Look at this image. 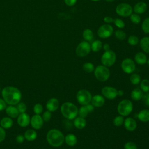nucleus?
Instances as JSON below:
<instances>
[{
    "mask_svg": "<svg viewBox=\"0 0 149 149\" xmlns=\"http://www.w3.org/2000/svg\"><path fill=\"white\" fill-rule=\"evenodd\" d=\"M130 96L132 100L134 101H139L142 98L143 96V93L141 89L136 88L132 91Z\"/></svg>",
    "mask_w": 149,
    "mask_h": 149,
    "instance_id": "22",
    "label": "nucleus"
},
{
    "mask_svg": "<svg viewBox=\"0 0 149 149\" xmlns=\"http://www.w3.org/2000/svg\"><path fill=\"white\" fill-rule=\"evenodd\" d=\"M91 1H93V2H98V1H99L100 0H91Z\"/></svg>",
    "mask_w": 149,
    "mask_h": 149,
    "instance_id": "54",
    "label": "nucleus"
},
{
    "mask_svg": "<svg viewBox=\"0 0 149 149\" xmlns=\"http://www.w3.org/2000/svg\"><path fill=\"white\" fill-rule=\"evenodd\" d=\"M88 113V112L85 105L81 106L79 108V109H78V115L80 117L85 118L87 116Z\"/></svg>",
    "mask_w": 149,
    "mask_h": 149,
    "instance_id": "37",
    "label": "nucleus"
},
{
    "mask_svg": "<svg viewBox=\"0 0 149 149\" xmlns=\"http://www.w3.org/2000/svg\"><path fill=\"white\" fill-rule=\"evenodd\" d=\"M135 62L139 65H144L146 63L147 61V58L146 55L142 52H139L134 55Z\"/></svg>",
    "mask_w": 149,
    "mask_h": 149,
    "instance_id": "19",
    "label": "nucleus"
},
{
    "mask_svg": "<svg viewBox=\"0 0 149 149\" xmlns=\"http://www.w3.org/2000/svg\"><path fill=\"white\" fill-rule=\"evenodd\" d=\"M124 126L126 130L129 131H133L137 127L136 121L131 117H128L124 120Z\"/></svg>",
    "mask_w": 149,
    "mask_h": 149,
    "instance_id": "16",
    "label": "nucleus"
},
{
    "mask_svg": "<svg viewBox=\"0 0 149 149\" xmlns=\"http://www.w3.org/2000/svg\"><path fill=\"white\" fill-rule=\"evenodd\" d=\"M33 111H34V112L36 113V114H37V115H40V113H42V111H43V107L42 106L41 104H36L34 106V108H33Z\"/></svg>",
    "mask_w": 149,
    "mask_h": 149,
    "instance_id": "40",
    "label": "nucleus"
},
{
    "mask_svg": "<svg viewBox=\"0 0 149 149\" xmlns=\"http://www.w3.org/2000/svg\"><path fill=\"white\" fill-rule=\"evenodd\" d=\"M115 25L119 29H123L125 26V23L123 20L119 18H115L113 19V22Z\"/></svg>",
    "mask_w": 149,
    "mask_h": 149,
    "instance_id": "39",
    "label": "nucleus"
},
{
    "mask_svg": "<svg viewBox=\"0 0 149 149\" xmlns=\"http://www.w3.org/2000/svg\"><path fill=\"white\" fill-rule=\"evenodd\" d=\"M141 99L143 103L146 105L149 106V92L146 93L144 94H143V96Z\"/></svg>",
    "mask_w": 149,
    "mask_h": 149,
    "instance_id": "44",
    "label": "nucleus"
},
{
    "mask_svg": "<svg viewBox=\"0 0 149 149\" xmlns=\"http://www.w3.org/2000/svg\"><path fill=\"white\" fill-rule=\"evenodd\" d=\"M124 94L123 93V91L122 90H118V95H119V96H122Z\"/></svg>",
    "mask_w": 149,
    "mask_h": 149,
    "instance_id": "52",
    "label": "nucleus"
},
{
    "mask_svg": "<svg viewBox=\"0 0 149 149\" xmlns=\"http://www.w3.org/2000/svg\"><path fill=\"white\" fill-rule=\"evenodd\" d=\"M59 106V102L56 98H51L48 100L46 104V108L48 111L54 112L58 109Z\"/></svg>",
    "mask_w": 149,
    "mask_h": 149,
    "instance_id": "15",
    "label": "nucleus"
},
{
    "mask_svg": "<svg viewBox=\"0 0 149 149\" xmlns=\"http://www.w3.org/2000/svg\"><path fill=\"white\" fill-rule=\"evenodd\" d=\"M130 81L133 84H138L141 81V78L140 75L137 73H132L130 77Z\"/></svg>",
    "mask_w": 149,
    "mask_h": 149,
    "instance_id": "32",
    "label": "nucleus"
},
{
    "mask_svg": "<svg viewBox=\"0 0 149 149\" xmlns=\"http://www.w3.org/2000/svg\"><path fill=\"white\" fill-rule=\"evenodd\" d=\"M37 132L34 130L31 129L27 130L24 134V139L30 141L34 140L37 138Z\"/></svg>",
    "mask_w": 149,
    "mask_h": 149,
    "instance_id": "27",
    "label": "nucleus"
},
{
    "mask_svg": "<svg viewBox=\"0 0 149 149\" xmlns=\"http://www.w3.org/2000/svg\"><path fill=\"white\" fill-rule=\"evenodd\" d=\"M46 137L48 143L54 147L61 146L65 141V137L63 133L56 129H52L49 130Z\"/></svg>",
    "mask_w": 149,
    "mask_h": 149,
    "instance_id": "2",
    "label": "nucleus"
},
{
    "mask_svg": "<svg viewBox=\"0 0 149 149\" xmlns=\"http://www.w3.org/2000/svg\"><path fill=\"white\" fill-rule=\"evenodd\" d=\"M65 4L68 6H72L76 4L77 0H64Z\"/></svg>",
    "mask_w": 149,
    "mask_h": 149,
    "instance_id": "46",
    "label": "nucleus"
},
{
    "mask_svg": "<svg viewBox=\"0 0 149 149\" xmlns=\"http://www.w3.org/2000/svg\"><path fill=\"white\" fill-rule=\"evenodd\" d=\"M82 36L84 41H86L88 42H91L93 41L94 33L91 29H85L83 32Z\"/></svg>",
    "mask_w": 149,
    "mask_h": 149,
    "instance_id": "26",
    "label": "nucleus"
},
{
    "mask_svg": "<svg viewBox=\"0 0 149 149\" xmlns=\"http://www.w3.org/2000/svg\"><path fill=\"white\" fill-rule=\"evenodd\" d=\"M102 95L109 100L115 99L118 96V90L112 87L105 86L101 90Z\"/></svg>",
    "mask_w": 149,
    "mask_h": 149,
    "instance_id": "12",
    "label": "nucleus"
},
{
    "mask_svg": "<svg viewBox=\"0 0 149 149\" xmlns=\"http://www.w3.org/2000/svg\"><path fill=\"white\" fill-rule=\"evenodd\" d=\"M104 22L107 24H109L113 22V19L111 16H107L104 17Z\"/></svg>",
    "mask_w": 149,
    "mask_h": 149,
    "instance_id": "49",
    "label": "nucleus"
},
{
    "mask_svg": "<svg viewBox=\"0 0 149 149\" xmlns=\"http://www.w3.org/2000/svg\"><path fill=\"white\" fill-rule=\"evenodd\" d=\"M147 63V65L149 66V59H147V62H146Z\"/></svg>",
    "mask_w": 149,
    "mask_h": 149,
    "instance_id": "55",
    "label": "nucleus"
},
{
    "mask_svg": "<svg viewBox=\"0 0 149 149\" xmlns=\"http://www.w3.org/2000/svg\"><path fill=\"white\" fill-rule=\"evenodd\" d=\"M141 29L145 34H149V17L143 20L141 23Z\"/></svg>",
    "mask_w": 149,
    "mask_h": 149,
    "instance_id": "30",
    "label": "nucleus"
},
{
    "mask_svg": "<svg viewBox=\"0 0 149 149\" xmlns=\"http://www.w3.org/2000/svg\"><path fill=\"white\" fill-rule=\"evenodd\" d=\"M138 119L143 122H146L149 121V110L148 109H142L137 114Z\"/></svg>",
    "mask_w": 149,
    "mask_h": 149,
    "instance_id": "24",
    "label": "nucleus"
},
{
    "mask_svg": "<svg viewBox=\"0 0 149 149\" xmlns=\"http://www.w3.org/2000/svg\"><path fill=\"white\" fill-rule=\"evenodd\" d=\"M121 68L125 73L131 74L135 70L136 65L132 59L127 58L122 61L121 63Z\"/></svg>",
    "mask_w": 149,
    "mask_h": 149,
    "instance_id": "11",
    "label": "nucleus"
},
{
    "mask_svg": "<svg viewBox=\"0 0 149 149\" xmlns=\"http://www.w3.org/2000/svg\"><path fill=\"white\" fill-rule=\"evenodd\" d=\"M91 44L86 41L80 42L76 48V54L79 57H84L91 51Z\"/></svg>",
    "mask_w": 149,
    "mask_h": 149,
    "instance_id": "9",
    "label": "nucleus"
},
{
    "mask_svg": "<svg viewBox=\"0 0 149 149\" xmlns=\"http://www.w3.org/2000/svg\"><path fill=\"white\" fill-rule=\"evenodd\" d=\"M124 149H137V147L134 143L128 141L124 145Z\"/></svg>",
    "mask_w": 149,
    "mask_h": 149,
    "instance_id": "42",
    "label": "nucleus"
},
{
    "mask_svg": "<svg viewBox=\"0 0 149 149\" xmlns=\"http://www.w3.org/2000/svg\"><path fill=\"white\" fill-rule=\"evenodd\" d=\"M114 34H115V37L119 40H123L126 37V34L125 32L120 29L116 30L115 31Z\"/></svg>",
    "mask_w": 149,
    "mask_h": 149,
    "instance_id": "35",
    "label": "nucleus"
},
{
    "mask_svg": "<svg viewBox=\"0 0 149 149\" xmlns=\"http://www.w3.org/2000/svg\"><path fill=\"white\" fill-rule=\"evenodd\" d=\"M113 33V27L111 24L107 23L101 25L97 31L98 37L101 38H108L112 35Z\"/></svg>",
    "mask_w": 149,
    "mask_h": 149,
    "instance_id": "10",
    "label": "nucleus"
},
{
    "mask_svg": "<svg viewBox=\"0 0 149 149\" xmlns=\"http://www.w3.org/2000/svg\"><path fill=\"white\" fill-rule=\"evenodd\" d=\"M116 55L114 51L109 49L105 51L101 56V61L102 65L107 67L112 66L115 62Z\"/></svg>",
    "mask_w": 149,
    "mask_h": 149,
    "instance_id": "6",
    "label": "nucleus"
},
{
    "mask_svg": "<svg viewBox=\"0 0 149 149\" xmlns=\"http://www.w3.org/2000/svg\"><path fill=\"white\" fill-rule=\"evenodd\" d=\"M0 91H1V88H0Z\"/></svg>",
    "mask_w": 149,
    "mask_h": 149,
    "instance_id": "56",
    "label": "nucleus"
},
{
    "mask_svg": "<svg viewBox=\"0 0 149 149\" xmlns=\"http://www.w3.org/2000/svg\"><path fill=\"white\" fill-rule=\"evenodd\" d=\"M51 116H52V115H51V112L49 111H47L44 112L42 118V119L44 121L48 122L51 119Z\"/></svg>",
    "mask_w": 149,
    "mask_h": 149,
    "instance_id": "43",
    "label": "nucleus"
},
{
    "mask_svg": "<svg viewBox=\"0 0 149 149\" xmlns=\"http://www.w3.org/2000/svg\"><path fill=\"white\" fill-rule=\"evenodd\" d=\"M147 9V5L146 2L140 1L136 3L133 7V10L137 14H143L144 13Z\"/></svg>",
    "mask_w": 149,
    "mask_h": 149,
    "instance_id": "17",
    "label": "nucleus"
},
{
    "mask_svg": "<svg viewBox=\"0 0 149 149\" xmlns=\"http://www.w3.org/2000/svg\"><path fill=\"white\" fill-rule=\"evenodd\" d=\"M74 125L78 129H83L86 125V120L84 118L79 116L76 117L74 120Z\"/></svg>",
    "mask_w": 149,
    "mask_h": 149,
    "instance_id": "23",
    "label": "nucleus"
},
{
    "mask_svg": "<svg viewBox=\"0 0 149 149\" xmlns=\"http://www.w3.org/2000/svg\"><path fill=\"white\" fill-rule=\"evenodd\" d=\"M0 125L3 129H9L13 125V120L10 117L3 118L0 121Z\"/></svg>",
    "mask_w": 149,
    "mask_h": 149,
    "instance_id": "28",
    "label": "nucleus"
},
{
    "mask_svg": "<svg viewBox=\"0 0 149 149\" xmlns=\"http://www.w3.org/2000/svg\"><path fill=\"white\" fill-rule=\"evenodd\" d=\"M141 90L144 93L149 92V80L147 79H143L140 81Z\"/></svg>",
    "mask_w": 149,
    "mask_h": 149,
    "instance_id": "34",
    "label": "nucleus"
},
{
    "mask_svg": "<svg viewBox=\"0 0 149 149\" xmlns=\"http://www.w3.org/2000/svg\"><path fill=\"white\" fill-rule=\"evenodd\" d=\"M130 19L132 23L134 24H137L141 22V17L139 14L136 13H132L130 16Z\"/></svg>",
    "mask_w": 149,
    "mask_h": 149,
    "instance_id": "36",
    "label": "nucleus"
},
{
    "mask_svg": "<svg viewBox=\"0 0 149 149\" xmlns=\"http://www.w3.org/2000/svg\"><path fill=\"white\" fill-rule=\"evenodd\" d=\"M61 112L65 118L71 120L77 116L78 114V108L74 104L70 102H66L61 105Z\"/></svg>",
    "mask_w": 149,
    "mask_h": 149,
    "instance_id": "3",
    "label": "nucleus"
},
{
    "mask_svg": "<svg viewBox=\"0 0 149 149\" xmlns=\"http://www.w3.org/2000/svg\"><path fill=\"white\" fill-rule=\"evenodd\" d=\"M83 69L87 73H91L94 72L95 67L91 62H86L83 65Z\"/></svg>",
    "mask_w": 149,
    "mask_h": 149,
    "instance_id": "31",
    "label": "nucleus"
},
{
    "mask_svg": "<svg viewBox=\"0 0 149 149\" xmlns=\"http://www.w3.org/2000/svg\"><path fill=\"white\" fill-rule=\"evenodd\" d=\"M102 48L104 49V50L105 51H108V50L110 49V46L108 44L105 43L102 45Z\"/></svg>",
    "mask_w": 149,
    "mask_h": 149,
    "instance_id": "51",
    "label": "nucleus"
},
{
    "mask_svg": "<svg viewBox=\"0 0 149 149\" xmlns=\"http://www.w3.org/2000/svg\"><path fill=\"white\" fill-rule=\"evenodd\" d=\"M43 122L42 118L40 115L36 114L30 118V124L35 129H40L43 126Z\"/></svg>",
    "mask_w": 149,
    "mask_h": 149,
    "instance_id": "13",
    "label": "nucleus"
},
{
    "mask_svg": "<svg viewBox=\"0 0 149 149\" xmlns=\"http://www.w3.org/2000/svg\"><path fill=\"white\" fill-rule=\"evenodd\" d=\"M102 43L100 40H96L91 42V49L93 52H98L102 48Z\"/></svg>",
    "mask_w": 149,
    "mask_h": 149,
    "instance_id": "29",
    "label": "nucleus"
},
{
    "mask_svg": "<svg viewBox=\"0 0 149 149\" xmlns=\"http://www.w3.org/2000/svg\"><path fill=\"white\" fill-rule=\"evenodd\" d=\"M5 136H6V132H5V129H3L2 127H0V143L2 142L5 140Z\"/></svg>",
    "mask_w": 149,
    "mask_h": 149,
    "instance_id": "45",
    "label": "nucleus"
},
{
    "mask_svg": "<svg viewBox=\"0 0 149 149\" xmlns=\"http://www.w3.org/2000/svg\"><path fill=\"white\" fill-rule=\"evenodd\" d=\"M124 118L123 116L122 115H119L116 116L113 119V124L116 126H121L124 122Z\"/></svg>",
    "mask_w": 149,
    "mask_h": 149,
    "instance_id": "38",
    "label": "nucleus"
},
{
    "mask_svg": "<svg viewBox=\"0 0 149 149\" xmlns=\"http://www.w3.org/2000/svg\"><path fill=\"white\" fill-rule=\"evenodd\" d=\"M95 78L100 81H107L110 76V71L108 67L104 65L97 66L94 70Z\"/></svg>",
    "mask_w": 149,
    "mask_h": 149,
    "instance_id": "5",
    "label": "nucleus"
},
{
    "mask_svg": "<svg viewBox=\"0 0 149 149\" xmlns=\"http://www.w3.org/2000/svg\"><path fill=\"white\" fill-rule=\"evenodd\" d=\"M133 104L131 101L125 99L119 102L117 107L118 112L123 116L129 115L133 110Z\"/></svg>",
    "mask_w": 149,
    "mask_h": 149,
    "instance_id": "4",
    "label": "nucleus"
},
{
    "mask_svg": "<svg viewBox=\"0 0 149 149\" xmlns=\"http://www.w3.org/2000/svg\"><path fill=\"white\" fill-rule=\"evenodd\" d=\"M17 122L21 127H26L30 123V116L26 112L20 113L17 116Z\"/></svg>",
    "mask_w": 149,
    "mask_h": 149,
    "instance_id": "14",
    "label": "nucleus"
},
{
    "mask_svg": "<svg viewBox=\"0 0 149 149\" xmlns=\"http://www.w3.org/2000/svg\"><path fill=\"white\" fill-rule=\"evenodd\" d=\"M65 141L67 145L69 146H73L77 144V139L73 134H68L65 137Z\"/></svg>",
    "mask_w": 149,
    "mask_h": 149,
    "instance_id": "25",
    "label": "nucleus"
},
{
    "mask_svg": "<svg viewBox=\"0 0 149 149\" xmlns=\"http://www.w3.org/2000/svg\"><path fill=\"white\" fill-rule=\"evenodd\" d=\"M6 108V103L3 99L0 98V111L4 110Z\"/></svg>",
    "mask_w": 149,
    "mask_h": 149,
    "instance_id": "47",
    "label": "nucleus"
},
{
    "mask_svg": "<svg viewBox=\"0 0 149 149\" xmlns=\"http://www.w3.org/2000/svg\"><path fill=\"white\" fill-rule=\"evenodd\" d=\"M105 1H107V2H113L115 0H105Z\"/></svg>",
    "mask_w": 149,
    "mask_h": 149,
    "instance_id": "53",
    "label": "nucleus"
},
{
    "mask_svg": "<svg viewBox=\"0 0 149 149\" xmlns=\"http://www.w3.org/2000/svg\"><path fill=\"white\" fill-rule=\"evenodd\" d=\"M24 140V136L22 134H19L16 137V141L17 143H22Z\"/></svg>",
    "mask_w": 149,
    "mask_h": 149,
    "instance_id": "48",
    "label": "nucleus"
},
{
    "mask_svg": "<svg viewBox=\"0 0 149 149\" xmlns=\"http://www.w3.org/2000/svg\"><path fill=\"white\" fill-rule=\"evenodd\" d=\"M17 109H18L19 113H23L26 111L27 109V106L25 103L24 102H20L17 104L16 107Z\"/></svg>",
    "mask_w": 149,
    "mask_h": 149,
    "instance_id": "41",
    "label": "nucleus"
},
{
    "mask_svg": "<svg viewBox=\"0 0 149 149\" xmlns=\"http://www.w3.org/2000/svg\"><path fill=\"white\" fill-rule=\"evenodd\" d=\"M115 12L119 16L126 17L133 13V8L127 3H120L116 6Z\"/></svg>",
    "mask_w": 149,
    "mask_h": 149,
    "instance_id": "7",
    "label": "nucleus"
},
{
    "mask_svg": "<svg viewBox=\"0 0 149 149\" xmlns=\"http://www.w3.org/2000/svg\"><path fill=\"white\" fill-rule=\"evenodd\" d=\"M91 94L90 92L85 89H81L78 91L76 94V98L78 102L82 105H86L91 102Z\"/></svg>",
    "mask_w": 149,
    "mask_h": 149,
    "instance_id": "8",
    "label": "nucleus"
},
{
    "mask_svg": "<svg viewBox=\"0 0 149 149\" xmlns=\"http://www.w3.org/2000/svg\"><path fill=\"white\" fill-rule=\"evenodd\" d=\"M127 42L130 45L135 46L139 44V40L137 36L135 35H131L128 37Z\"/></svg>",
    "mask_w": 149,
    "mask_h": 149,
    "instance_id": "33",
    "label": "nucleus"
},
{
    "mask_svg": "<svg viewBox=\"0 0 149 149\" xmlns=\"http://www.w3.org/2000/svg\"><path fill=\"white\" fill-rule=\"evenodd\" d=\"M91 104L95 107H102L105 103V99L104 96L100 95H95L91 98Z\"/></svg>",
    "mask_w": 149,
    "mask_h": 149,
    "instance_id": "18",
    "label": "nucleus"
},
{
    "mask_svg": "<svg viewBox=\"0 0 149 149\" xmlns=\"http://www.w3.org/2000/svg\"><path fill=\"white\" fill-rule=\"evenodd\" d=\"M139 42L141 49L145 53L149 54V37L146 36L143 37Z\"/></svg>",
    "mask_w": 149,
    "mask_h": 149,
    "instance_id": "21",
    "label": "nucleus"
},
{
    "mask_svg": "<svg viewBox=\"0 0 149 149\" xmlns=\"http://www.w3.org/2000/svg\"><path fill=\"white\" fill-rule=\"evenodd\" d=\"M6 114L12 118H15L18 116L19 115V112L17 108L13 105H9L6 108Z\"/></svg>",
    "mask_w": 149,
    "mask_h": 149,
    "instance_id": "20",
    "label": "nucleus"
},
{
    "mask_svg": "<svg viewBox=\"0 0 149 149\" xmlns=\"http://www.w3.org/2000/svg\"><path fill=\"white\" fill-rule=\"evenodd\" d=\"M85 106H86V108H87V109L88 113L92 112L94 111V107H95L94 106H93L92 104H87V105H86Z\"/></svg>",
    "mask_w": 149,
    "mask_h": 149,
    "instance_id": "50",
    "label": "nucleus"
},
{
    "mask_svg": "<svg viewBox=\"0 0 149 149\" xmlns=\"http://www.w3.org/2000/svg\"><path fill=\"white\" fill-rule=\"evenodd\" d=\"M2 96L6 103L14 105L19 103L22 98V93L16 87L6 86L2 91Z\"/></svg>",
    "mask_w": 149,
    "mask_h": 149,
    "instance_id": "1",
    "label": "nucleus"
}]
</instances>
